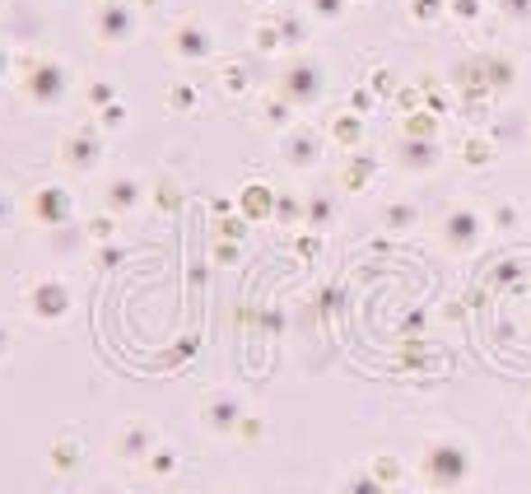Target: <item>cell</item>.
<instances>
[{
	"instance_id": "20",
	"label": "cell",
	"mask_w": 531,
	"mask_h": 494,
	"mask_svg": "<svg viewBox=\"0 0 531 494\" xmlns=\"http://www.w3.org/2000/svg\"><path fill=\"white\" fill-rule=\"evenodd\" d=\"M247 261V247L238 238H210V266H224V270H238Z\"/></svg>"
},
{
	"instance_id": "38",
	"label": "cell",
	"mask_w": 531,
	"mask_h": 494,
	"mask_svg": "<svg viewBox=\"0 0 531 494\" xmlns=\"http://www.w3.org/2000/svg\"><path fill=\"white\" fill-rule=\"evenodd\" d=\"M238 434H243V438H257V434H261V420H247V416H243V420H238Z\"/></svg>"
},
{
	"instance_id": "36",
	"label": "cell",
	"mask_w": 531,
	"mask_h": 494,
	"mask_svg": "<svg viewBox=\"0 0 531 494\" xmlns=\"http://www.w3.org/2000/svg\"><path fill=\"white\" fill-rule=\"evenodd\" d=\"M313 10H317L322 19H331V23H335V19H341V0H313Z\"/></svg>"
},
{
	"instance_id": "1",
	"label": "cell",
	"mask_w": 531,
	"mask_h": 494,
	"mask_svg": "<svg viewBox=\"0 0 531 494\" xmlns=\"http://www.w3.org/2000/svg\"><path fill=\"white\" fill-rule=\"evenodd\" d=\"M485 238H490V215L475 206V201H447L443 206V215H438V242L453 257L481 252Z\"/></svg>"
},
{
	"instance_id": "31",
	"label": "cell",
	"mask_w": 531,
	"mask_h": 494,
	"mask_svg": "<svg viewBox=\"0 0 531 494\" xmlns=\"http://www.w3.org/2000/svg\"><path fill=\"white\" fill-rule=\"evenodd\" d=\"M122 122H126V107H122V103H107L103 113H98V126H103V131H117Z\"/></svg>"
},
{
	"instance_id": "27",
	"label": "cell",
	"mask_w": 531,
	"mask_h": 494,
	"mask_svg": "<svg viewBox=\"0 0 531 494\" xmlns=\"http://www.w3.org/2000/svg\"><path fill=\"white\" fill-rule=\"evenodd\" d=\"M261 113H266V122L275 126V135L294 131V107H289L285 98H266V103H261Z\"/></svg>"
},
{
	"instance_id": "41",
	"label": "cell",
	"mask_w": 531,
	"mask_h": 494,
	"mask_svg": "<svg viewBox=\"0 0 531 494\" xmlns=\"http://www.w3.org/2000/svg\"><path fill=\"white\" fill-rule=\"evenodd\" d=\"M526 425H531V410H526Z\"/></svg>"
},
{
	"instance_id": "37",
	"label": "cell",
	"mask_w": 531,
	"mask_h": 494,
	"mask_svg": "<svg viewBox=\"0 0 531 494\" xmlns=\"http://www.w3.org/2000/svg\"><path fill=\"white\" fill-rule=\"evenodd\" d=\"M373 471H378L382 480H391V476H397V471H401V466H397V462H391V457H378V462H373Z\"/></svg>"
},
{
	"instance_id": "13",
	"label": "cell",
	"mask_w": 531,
	"mask_h": 494,
	"mask_svg": "<svg viewBox=\"0 0 531 494\" xmlns=\"http://www.w3.org/2000/svg\"><path fill=\"white\" fill-rule=\"evenodd\" d=\"M168 47H173L178 61H210V57H215V38H210L196 19L178 23V33L168 38Z\"/></svg>"
},
{
	"instance_id": "39",
	"label": "cell",
	"mask_w": 531,
	"mask_h": 494,
	"mask_svg": "<svg viewBox=\"0 0 531 494\" xmlns=\"http://www.w3.org/2000/svg\"><path fill=\"white\" fill-rule=\"evenodd\" d=\"M210 215H219V219H224V215H233V201H229V197H219V201L210 206Z\"/></svg>"
},
{
	"instance_id": "10",
	"label": "cell",
	"mask_w": 531,
	"mask_h": 494,
	"mask_svg": "<svg viewBox=\"0 0 531 494\" xmlns=\"http://www.w3.org/2000/svg\"><path fill=\"white\" fill-rule=\"evenodd\" d=\"M238 420H243V401H238L233 388L206 392V401H201V425H206L210 434H233Z\"/></svg>"
},
{
	"instance_id": "26",
	"label": "cell",
	"mask_w": 531,
	"mask_h": 494,
	"mask_svg": "<svg viewBox=\"0 0 531 494\" xmlns=\"http://www.w3.org/2000/svg\"><path fill=\"white\" fill-rule=\"evenodd\" d=\"M126 261V242L117 238V242H98L94 252H89V266L94 270H112V266H122Z\"/></svg>"
},
{
	"instance_id": "23",
	"label": "cell",
	"mask_w": 531,
	"mask_h": 494,
	"mask_svg": "<svg viewBox=\"0 0 531 494\" xmlns=\"http://www.w3.org/2000/svg\"><path fill=\"white\" fill-rule=\"evenodd\" d=\"M490 229L494 233H517L522 229V206L517 201H499L494 215H490Z\"/></svg>"
},
{
	"instance_id": "8",
	"label": "cell",
	"mask_w": 531,
	"mask_h": 494,
	"mask_svg": "<svg viewBox=\"0 0 531 494\" xmlns=\"http://www.w3.org/2000/svg\"><path fill=\"white\" fill-rule=\"evenodd\" d=\"M145 206H150V191H145V182H140L135 173H107L103 178V210L107 215L126 219V215L145 210Z\"/></svg>"
},
{
	"instance_id": "19",
	"label": "cell",
	"mask_w": 531,
	"mask_h": 494,
	"mask_svg": "<svg viewBox=\"0 0 531 494\" xmlns=\"http://www.w3.org/2000/svg\"><path fill=\"white\" fill-rule=\"evenodd\" d=\"M303 210H307V197H298V191H279L275 197V224L279 229H303Z\"/></svg>"
},
{
	"instance_id": "5",
	"label": "cell",
	"mask_w": 531,
	"mask_h": 494,
	"mask_svg": "<svg viewBox=\"0 0 531 494\" xmlns=\"http://www.w3.org/2000/svg\"><path fill=\"white\" fill-rule=\"evenodd\" d=\"M322 94H326V70L313 57L289 61L285 75H279V98L289 107H313V103H322Z\"/></svg>"
},
{
	"instance_id": "34",
	"label": "cell",
	"mask_w": 531,
	"mask_h": 494,
	"mask_svg": "<svg viewBox=\"0 0 531 494\" xmlns=\"http://www.w3.org/2000/svg\"><path fill=\"white\" fill-rule=\"evenodd\" d=\"M443 14V0H415V19H425V23H434Z\"/></svg>"
},
{
	"instance_id": "14",
	"label": "cell",
	"mask_w": 531,
	"mask_h": 494,
	"mask_svg": "<svg viewBox=\"0 0 531 494\" xmlns=\"http://www.w3.org/2000/svg\"><path fill=\"white\" fill-rule=\"evenodd\" d=\"M275 197H279V191H270L266 182H247V187L238 191V215L247 219V224L275 219Z\"/></svg>"
},
{
	"instance_id": "32",
	"label": "cell",
	"mask_w": 531,
	"mask_h": 494,
	"mask_svg": "<svg viewBox=\"0 0 531 494\" xmlns=\"http://www.w3.org/2000/svg\"><path fill=\"white\" fill-rule=\"evenodd\" d=\"M247 229H252V224H247L243 215H238V219H233V215H224V229H219V238H238V242H243V233H247Z\"/></svg>"
},
{
	"instance_id": "9",
	"label": "cell",
	"mask_w": 531,
	"mask_h": 494,
	"mask_svg": "<svg viewBox=\"0 0 531 494\" xmlns=\"http://www.w3.org/2000/svg\"><path fill=\"white\" fill-rule=\"evenodd\" d=\"M326 154V135H313V131H285L279 135V159H285L289 173H313Z\"/></svg>"
},
{
	"instance_id": "30",
	"label": "cell",
	"mask_w": 531,
	"mask_h": 494,
	"mask_svg": "<svg viewBox=\"0 0 531 494\" xmlns=\"http://www.w3.org/2000/svg\"><path fill=\"white\" fill-rule=\"evenodd\" d=\"M107 103H117V89H112L107 79H98V85H89V107H98V113H103Z\"/></svg>"
},
{
	"instance_id": "29",
	"label": "cell",
	"mask_w": 531,
	"mask_h": 494,
	"mask_svg": "<svg viewBox=\"0 0 531 494\" xmlns=\"http://www.w3.org/2000/svg\"><path fill=\"white\" fill-rule=\"evenodd\" d=\"M401 131H406V135H438V117H434V113H410V117L401 122Z\"/></svg>"
},
{
	"instance_id": "6",
	"label": "cell",
	"mask_w": 531,
	"mask_h": 494,
	"mask_svg": "<svg viewBox=\"0 0 531 494\" xmlns=\"http://www.w3.org/2000/svg\"><path fill=\"white\" fill-rule=\"evenodd\" d=\"M23 308L33 313V322H42V326H61L70 317V308H75V294H70L66 280L42 276V280H33V289H28Z\"/></svg>"
},
{
	"instance_id": "24",
	"label": "cell",
	"mask_w": 531,
	"mask_h": 494,
	"mask_svg": "<svg viewBox=\"0 0 531 494\" xmlns=\"http://www.w3.org/2000/svg\"><path fill=\"white\" fill-rule=\"evenodd\" d=\"M462 159L471 163V169H485V163H494V141H490V135H466Z\"/></svg>"
},
{
	"instance_id": "40",
	"label": "cell",
	"mask_w": 531,
	"mask_h": 494,
	"mask_svg": "<svg viewBox=\"0 0 531 494\" xmlns=\"http://www.w3.org/2000/svg\"><path fill=\"white\" fill-rule=\"evenodd\" d=\"M475 10H481L475 0H457V14H462V19H475Z\"/></svg>"
},
{
	"instance_id": "2",
	"label": "cell",
	"mask_w": 531,
	"mask_h": 494,
	"mask_svg": "<svg viewBox=\"0 0 531 494\" xmlns=\"http://www.w3.org/2000/svg\"><path fill=\"white\" fill-rule=\"evenodd\" d=\"M391 163L406 173V178H429L443 169V141L438 135H406L397 131L391 135Z\"/></svg>"
},
{
	"instance_id": "12",
	"label": "cell",
	"mask_w": 531,
	"mask_h": 494,
	"mask_svg": "<svg viewBox=\"0 0 531 494\" xmlns=\"http://www.w3.org/2000/svg\"><path fill=\"white\" fill-rule=\"evenodd\" d=\"M135 33H140V19H135L126 5H107V10H98V19H94V38L107 42V47H122V42H131Z\"/></svg>"
},
{
	"instance_id": "25",
	"label": "cell",
	"mask_w": 531,
	"mask_h": 494,
	"mask_svg": "<svg viewBox=\"0 0 531 494\" xmlns=\"http://www.w3.org/2000/svg\"><path fill=\"white\" fill-rule=\"evenodd\" d=\"M117 224H122V219L117 215H89V224H84V233H89V242L98 247V242H117Z\"/></svg>"
},
{
	"instance_id": "35",
	"label": "cell",
	"mask_w": 531,
	"mask_h": 494,
	"mask_svg": "<svg viewBox=\"0 0 531 494\" xmlns=\"http://www.w3.org/2000/svg\"><path fill=\"white\" fill-rule=\"evenodd\" d=\"M168 466H178V453H159L150 462V476H168Z\"/></svg>"
},
{
	"instance_id": "11",
	"label": "cell",
	"mask_w": 531,
	"mask_h": 494,
	"mask_svg": "<svg viewBox=\"0 0 531 494\" xmlns=\"http://www.w3.org/2000/svg\"><path fill=\"white\" fill-rule=\"evenodd\" d=\"M66 94H70V75H66V66L38 61L33 75H28V98H33L38 107H56V103H66Z\"/></svg>"
},
{
	"instance_id": "3",
	"label": "cell",
	"mask_w": 531,
	"mask_h": 494,
	"mask_svg": "<svg viewBox=\"0 0 531 494\" xmlns=\"http://www.w3.org/2000/svg\"><path fill=\"white\" fill-rule=\"evenodd\" d=\"M471 471V453L457 444V438H434L425 448V480L438 489H457Z\"/></svg>"
},
{
	"instance_id": "7",
	"label": "cell",
	"mask_w": 531,
	"mask_h": 494,
	"mask_svg": "<svg viewBox=\"0 0 531 494\" xmlns=\"http://www.w3.org/2000/svg\"><path fill=\"white\" fill-rule=\"evenodd\" d=\"M28 219L42 229H61L75 219V197H70V187L61 182H42L33 197H28Z\"/></svg>"
},
{
	"instance_id": "21",
	"label": "cell",
	"mask_w": 531,
	"mask_h": 494,
	"mask_svg": "<svg viewBox=\"0 0 531 494\" xmlns=\"http://www.w3.org/2000/svg\"><path fill=\"white\" fill-rule=\"evenodd\" d=\"M163 107H168V113H178V117H187V113L201 107V94H196L191 85H168L163 89Z\"/></svg>"
},
{
	"instance_id": "15",
	"label": "cell",
	"mask_w": 531,
	"mask_h": 494,
	"mask_svg": "<svg viewBox=\"0 0 531 494\" xmlns=\"http://www.w3.org/2000/svg\"><path fill=\"white\" fill-rule=\"evenodd\" d=\"M326 145H335V150H345V154H354V150H363V117L359 113H335L331 122H326Z\"/></svg>"
},
{
	"instance_id": "16",
	"label": "cell",
	"mask_w": 531,
	"mask_h": 494,
	"mask_svg": "<svg viewBox=\"0 0 531 494\" xmlns=\"http://www.w3.org/2000/svg\"><path fill=\"white\" fill-rule=\"evenodd\" d=\"M373 178H378V159L369 154V150H354V154H345V163H341V187L345 191H369L373 187Z\"/></svg>"
},
{
	"instance_id": "18",
	"label": "cell",
	"mask_w": 531,
	"mask_h": 494,
	"mask_svg": "<svg viewBox=\"0 0 531 494\" xmlns=\"http://www.w3.org/2000/svg\"><path fill=\"white\" fill-rule=\"evenodd\" d=\"M335 201L331 197H307V210H303V229H313V233H331L335 229Z\"/></svg>"
},
{
	"instance_id": "28",
	"label": "cell",
	"mask_w": 531,
	"mask_h": 494,
	"mask_svg": "<svg viewBox=\"0 0 531 494\" xmlns=\"http://www.w3.org/2000/svg\"><path fill=\"white\" fill-rule=\"evenodd\" d=\"M173 206H182V187H178L173 178H159V187H154V210H173Z\"/></svg>"
},
{
	"instance_id": "4",
	"label": "cell",
	"mask_w": 531,
	"mask_h": 494,
	"mask_svg": "<svg viewBox=\"0 0 531 494\" xmlns=\"http://www.w3.org/2000/svg\"><path fill=\"white\" fill-rule=\"evenodd\" d=\"M103 126H75L66 141H61V163L70 173L79 178H94L103 169V159H107V141H103Z\"/></svg>"
},
{
	"instance_id": "17",
	"label": "cell",
	"mask_w": 531,
	"mask_h": 494,
	"mask_svg": "<svg viewBox=\"0 0 531 494\" xmlns=\"http://www.w3.org/2000/svg\"><path fill=\"white\" fill-rule=\"evenodd\" d=\"M382 229L397 233V238L415 233V229H419V206H415V201H391V206H382Z\"/></svg>"
},
{
	"instance_id": "22",
	"label": "cell",
	"mask_w": 531,
	"mask_h": 494,
	"mask_svg": "<svg viewBox=\"0 0 531 494\" xmlns=\"http://www.w3.org/2000/svg\"><path fill=\"white\" fill-rule=\"evenodd\" d=\"M150 444H154V429H150L145 420H135V425H126V434H122V457H145Z\"/></svg>"
},
{
	"instance_id": "33",
	"label": "cell",
	"mask_w": 531,
	"mask_h": 494,
	"mask_svg": "<svg viewBox=\"0 0 531 494\" xmlns=\"http://www.w3.org/2000/svg\"><path fill=\"white\" fill-rule=\"evenodd\" d=\"M350 113L369 117V113H373V94H369V89H354V94H350Z\"/></svg>"
}]
</instances>
